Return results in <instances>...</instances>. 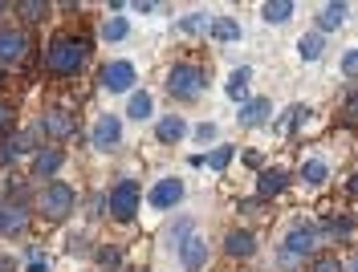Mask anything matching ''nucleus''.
<instances>
[{
    "label": "nucleus",
    "mask_w": 358,
    "mask_h": 272,
    "mask_svg": "<svg viewBox=\"0 0 358 272\" xmlns=\"http://www.w3.org/2000/svg\"><path fill=\"white\" fill-rule=\"evenodd\" d=\"M73 204H78V195H73L69 183H49L37 195V211H41L45 220H66L69 211H73Z\"/></svg>",
    "instance_id": "20e7f679"
},
{
    "label": "nucleus",
    "mask_w": 358,
    "mask_h": 272,
    "mask_svg": "<svg viewBox=\"0 0 358 272\" xmlns=\"http://www.w3.org/2000/svg\"><path fill=\"white\" fill-rule=\"evenodd\" d=\"M155 110V102H151V93L147 90H134L131 102H127V118H138V122H147V114Z\"/></svg>",
    "instance_id": "b1692460"
},
{
    "label": "nucleus",
    "mask_w": 358,
    "mask_h": 272,
    "mask_svg": "<svg viewBox=\"0 0 358 272\" xmlns=\"http://www.w3.org/2000/svg\"><path fill=\"white\" fill-rule=\"evenodd\" d=\"M224 252H228L232 260H248V256L257 252V236H252V232H245V227H236V232H228Z\"/></svg>",
    "instance_id": "4468645a"
},
{
    "label": "nucleus",
    "mask_w": 358,
    "mask_h": 272,
    "mask_svg": "<svg viewBox=\"0 0 358 272\" xmlns=\"http://www.w3.org/2000/svg\"><path fill=\"white\" fill-rule=\"evenodd\" d=\"M29 53V37L21 29H0V61L4 66H21Z\"/></svg>",
    "instance_id": "6e6552de"
},
{
    "label": "nucleus",
    "mask_w": 358,
    "mask_h": 272,
    "mask_svg": "<svg viewBox=\"0 0 358 272\" xmlns=\"http://www.w3.org/2000/svg\"><path fill=\"white\" fill-rule=\"evenodd\" d=\"M196 138H200V142H212V138H216V122H203V126H196Z\"/></svg>",
    "instance_id": "2f4dec72"
},
{
    "label": "nucleus",
    "mask_w": 358,
    "mask_h": 272,
    "mask_svg": "<svg viewBox=\"0 0 358 272\" xmlns=\"http://www.w3.org/2000/svg\"><path fill=\"white\" fill-rule=\"evenodd\" d=\"M183 33H196V37H212V29H216V13H192V17H183L179 21Z\"/></svg>",
    "instance_id": "aec40b11"
},
{
    "label": "nucleus",
    "mask_w": 358,
    "mask_h": 272,
    "mask_svg": "<svg viewBox=\"0 0 358 272\" xmlns=\"http://www.w3.org/2000/svg\"><path fill=\"white\" fill-rule=\"evenodd\" d=\"M183 199V179H159L151 191H147V204L155 211H167V207H179Z\"/></svg>",
    "instance_id": "1a4fd4ad"
},
{
    "label": "nucleus",
    "mask_w": 358,
    "mask_h": 272,
    "mask_svg": "<svg viewBox=\"0 0 358 272\" xmlns=\"http://www.w3.org/2000/svg\"><path fill=\"white\" fill-rule=\"evenodd\" d=\"M127 33H131L127 17H106V21H102V37H106V41H122Z\"/></svg>",
    "instance_id": "393cba45"
},
{
    "label": "nucleus",
    "mask_w": 358,
    "mask_h": 272,
    "mask_svg": "<svg viewBox=\"0 0 358 272\" xmlns=\"http://www.w3.org/2000/svg\"><path fill=\"white\" fill-rule=\"evenodd\" d=\"M8 122H13V110H8V106L0 102V130H8Z\"/></svg>",
    "instance_id": "72a5a7b5"
},
{
    "label": "nucleus",
    "mask_w": 358,
    "mask_h": 272,
    "mask_svg": "<svg viewBox=\"0 0 358 272\" xmlns=\"http://www.w3.org/2000/svg\"><path fill=\"white\" fill-rule=\"evenodd\" d=\"M138 199H143V187L134 179H122V183H114L110 187V195H106V207H110V216L114 220H134V211H138Z\"/></svg>",
    "instance_id": "39448f33"
},
{
    "label": "nucleus",
    "mask_w": 358,
    "mask_h": 272,
    "mask_svg": "<svg viewBox=\"0 0 358 272\" xmlns=\"http://www.w3.org/2000/svg\"><path fill=\"white\" fill-rule=\"evenodd\" d=\"M241 37V29L232 17H216V29H212V41H236Z\"/></svg>",
    "instance_id": "a878e982"
},
{
    "label": "nucleus",
    "mask_w": 358,
    "mask_h": 272,
    "mask_svg": "<svg viewBox=\"0 0 358 272\" xmlns=\"http://www.w3.org/2000/svg\"><path fill=\"white\" fill-rule=\"evenodd\" d=\"M203 86H208V73H203L200 66H171V73H167V93L171 98H179V102H196L203 93Z\"/></svg>",
    "instance_id": "7ed1b4c3"
},
{
    "label": "nucleus",
    "mask_w": 358,
    "mask_h": 272,
    "mask_svg": "<svg viewBox=\"0 0 358 272\" xmlns=\"http://www.w3.org/2000/svg\"><path fill=\"white\" fill-rule=\"evenodd\" d=\"M179 264H183V272H200L203 264H208V240H203V236H192V240L179 248Z\"/></svg>",
    "instance_id": "f8f14e48"
},
{
    "label": "nucleus",
    "mask_w": 358,
    "mask_h": 272,
    "mask_svg": "<svg viewBox=\"0 0 358 272\" xmlns=\"http://www.w3.org/2000/svg\"><path fill=\"white\" fill-rule=\"evenodd\" d=\"M17 13H21L24 21H41V17H49V4L45 0H21Z\"/></svg>",
    "instance_id": "bb28decb"
},
{
    "label": "nucleus",
    "mask_w": 358,
    "mask_h": 272,
    "mask_svg": "<svg viewBox=\"0 0 358 272\" xmlns=\"http://www.w3.org/2000/svg\"><path fill=\"white\" fill-rule=\"evenodd\" d=\"M285 183H289V175H285L281 167H265L261 179H257V199H273V195H281Z\"/></svg>",
    "instance_id": "2eb2a0df"
},
{
    "label": "nucleus",
    "mask_w": 358,
    "mask_h": 272,
    "mask_svg": "<svg viewBox=\"0 0 358 272\" xmlns=\"http://www.w3.org/2000/svg\"><path fill=\"white\" fill-rule=\"evenodd\" d=\"M62 163H66V151L62 146H41L33 155V179H53L62 171Z\"/></svg>",
    "instance_id": "9d476101"
},
{
    "label": "nucleus",
    "mask_w": 358,
    "mask_h": 272,
    "mask_svg": "<svg viewBox=\"0 0 358 272\" xmlns=\"http://www.w3.org/2000/svg\"><path fill=\"white\" fill-rule=\"evenodd\" d=\"M248 82H252V69H248V66L232 69V73H228V86H224V93H228L232 102H241V106H245V98H248Z\"/></svg>",
    "instance_id": "6ab92c4d"
},
{
    "label": "nucleus",
    "mask_w": 358,
    "mask_h": 272,
    "mask_svg": "<svg viewBox=\"0 0 358 272\" xmlns=\"http://www.w3.org/2000/svg\"><path fill=\"white\" fill-rule=\"evenodd\" d=\"M326 53V41H322V33H306L301 41H297V57L301 61H317Z\"/></svg>",
    "instance_id": "5701e85b"
},
{
    "label": "nucleus",
    "mask_w": 358,
    "mask_h": 272,
    "mask_svg": "<svg viewBox=\"0 0 358 272\" xmlns=\"http://www.w3.org/2000/svg\"><path fill=\"white\" fill-rule=\"evenodd\" d=\"M29 272H49V269H45L41 260H33V264H29Z\"/></svg>",
    "instance_id": "c9c22d12"
},
{
    "label": "nucleus",
    "mask_w": 358,
    "mask_h": 272,
    "mask_svg": "<svg viewBox=\"0 0 358 272\" xmlns=\"http://www.w3.org/2000/svg\"><path fill=\"white\" fill-rule=\"evenodd\" d=\"M24 224H29V216H24V207L0 204V236H17V232H24Z\"/></svg>",
    "instance_id": "a211bd4d"
},
{
    "label": "nucleus",
    "mask_w": 358,
    "mask_h": 272,
    "mask_svg": "<svg viewBox=\"0 0 358 272\" xmlns=\"http://www.w3.org/2000/svg\"><path fill=\"white\" fill-rule=\"evenodd\" d=\"M86 57H90L86 37H57L53 45L45 49V69L57 73V77H69V73H78L86 66Z\"/></svg>",
    "instance_id": "f257e3e1"
},
{
    "label": "nucleus",
    "mask_w": 358,
    "mask_h": 272,
    "mask_svg": "<svg viewBox=\"0 0 358 272\" xmlns=\"http://www.w3.org/2000/svg\"><path fill=\"white\" fill-rule=\"evenodd\" d=\"M90 142H94L98 151H114V146L122 142V118H118V114H102V118L94 122V135H90Z\"/></svg>",
    "instance_id": "0eeeda50"
},
{
    "label": "nucleus",
    "mask_w": 358,
    "mask_h": 272,
    "mask_svg": "<svg viewBox=\"0 0 358 272\" xmlns=\"http://www.w3.org/2000/svg\"><path fill=\"white\" fill-rule=\"evenodd\" d=\"M98 260H102V269H118V264H122V256H118L114 248H102V256H98Z\"/></svg>",
    "instance_id": "7c9ffc66"
},
{
    "label": "nucleus",
    "mask_w": 358,
    "mask_h": 272,
    "mask_svg": "<svg viewBox=\"0 0 358 272\" xmlns=\"http://www.w3.org/2000/svg\"><path fill=\"white\" fill-rule=\"evenodd\" d=\"M228 163H232V146H216V151L203 155V167H212V171H224Z\"/></svg>",
    "instance_id": "cd10ccee"
},
{
    "label": "nucleus",
    "mask_w": 358,
    "mask_h": 272,
    "mask_svg": "<svg viewBox=\"0 0 358 272\" xmlns=\"http://www.w3.org/2000/svg\"><path fill=\"white\" fill-rule=\"evenodd\" d=\"M41 130L49 138H69L73 135V118H69L66 110H45L41 114Z\"/></svg>",
    "instance_id": "f3484780"
},
{
    "label": "nucleus",
    "mask_w": 358,
    "mask_h": 272,
    "mask_svg": "<svg viewBox=\"0 0 358 272\" xmlns=\"http://www.w3.org/2000/svg\"><path fill=\"white\" fill-rule=\"evenodd\" d=\"M268 114H273V102H268V98H248L245 106H241V114H236V122L252 130V126H265Z\"/></svg>",
    "instance_id": "ddd939ff"
},
{
    "label": "nucleus",
    "mask_w": 358,
    "mask_h": 272,
    "mask_svg": "<svg viewBox=\"0 0 358 272\" xmlns=\"http://www.w3.org/2000/svg\"><path fill=\"white\" fill-rule=\"evenodd\" d=\"M342 272H358V252H355V256H346V264H342Z\"/></svg>",
    "instance_id": "f704fd0d"
},
{
    "label": "nucleus",
    "mask_w": 358,
    "mask_h": 272,
    "mask_svg": "<svg viewBox=\"0 0 358 272\" xmlns=\"http://www.w3.org/2000/svg\"><path fill=\"white\" fill-rule=\"evenodd\" d=\"M342 73H346V77H358V49L342 53Z\"/></svg>",
    "instance_id": "c756f323"
},
{
    "label": "nucleus",
    "mask_w": 358,
    "mask_h": 272,
    "mask_svg": "<svg viewBox=\"0 0 358 272\" xmlns=\"http://www.w3.org/2000/svg\"><path fill=\"white\" fill-rule=\"evenodd\" d=\"M261 17H265L268 24H285L293 17V0H265V4H261Z\"/></svg>",
    "instance_id": "4be33fe9"
},
{
    "label": "nucleus",
    "mask_w": 358,
    "mask_h": 272,
    "mask_svg": "<svg viewBox=\"0 0 358 272\" xmlns=\"http://www.w3.org/2000/svg\"><path fill=\"white\" fill-rule=\"evenodd\" d=\"M155 135H159V142H167V146L183 142V138H187V122H183V114H167V118H159Z\"/></svg>",
    "instance_id": "dca6fc26"
},
{
    "label": "nucleus",
    "mask_w": 358,
    "mask_h": 272,
    "mask_svg": "<svg viewBox=\"0 0 358 272\" xmlns=\"http://www.w3.org/2000/svg\"><path fill=\"white\" fill-rule=\"evenodd\" d=\"M0 8H4V4H0Z\"/></svg>",
    "instance_id": "4c0bfd02"
},
{
    "label": "nucleus",
    "mask_w": 358,
    "mask_h": 272,
    "mask_svg": "<svg viewBox=\"0 0 358 272\" xmlns=\"http://www.w3.org/2000/svg\"><path fill=\"white\" fill-rule=\"evenodd\" d=\"M350 191H355V195H358V175H355V179H350Z\"/></svg>",
    "instance_id": "e433bc0d"
},
{
    "label": "nucleus",
    "mask_w": 358,
    "mask_h": 272,
    "mask_svg": "<svg viewBox=\"0 0 358 272\" xmlns=\"http://www.w3.org/2000/svg\"><path fill=\"white\" fill-rule=\"evenodd\" d=\"M350 17V4L346 0H330V4H322L317 8V29L313 33H330V29H342Z\"/></svg>",
    "instance_id": "9b49d317"
},
{
    "label": "nucleus",
    "mask_w": 358,
    "mask_h": 272,
    "mask_svg": "<svg viewBox=\"0 0 358 272\" xmlns=\"http://www.w3.org/2000/svg\"><path fill=\"white\" fill-rule=\"evenodd\" d=\"M310 272H342V260L322 252V256H313V260H310Z\"/></svg>",
    "instance_id": "c85d7f7f"
},
{
    "label": "nucleus",
    "mask_w": 358,
    "mask_h": 272,
    "mask_svg": "<svg viewBox=\"0 0 358 272\" xmlns=\"http://www.w3.org/2000/svg\"><path fill=\"white\" fill-rule=\"evenodd\" d=\"M134 82H138V73H134L131 61H110L102 69V86L110 93H134Z\"/></svg>",
    "instance_id": "423d86ee"
},
{
    "label": "nucleus",
    "mask_w": 358,
    "mask_h": 272,
    "mask_svg": "<svg viewBox=\"0 0 358 272\" xmlns=\"http://www.w3.org/2000/svg\"><path fill=\"white\" fill-rule=\"evenodd\" d=\"M297 179L306 183V187H317V183L330 179V167H326L322 159H306L301 163V171H297Z\"/></svg>",
    "instance_id": "412c9836"
},
{
    "label": "nucleus",
    "mask_w": 358,
    "mask_h": 272,
    "mask_svg": "<svg viewBox=\"0 0 358 272\" xmlns=\"http://www.w3.org/2000/svg\"><path fill=\"white\" fill-rule=\"evenodd\" d=\"M317 227L313 224H297L285 232V240H281V252H277V264H285V269H293L297 260H310L313 248H317Z\"/></svg>",
    "instance_id": "f03ea898"
},
{
    "label": "nucleus",
    "mask_w": 358,
    "mask_h": 272,
    "mask_svg": "<svg viewBox=\"0 0 358 272\" xmlns=\"http://www.w3.org/2000/svg\"><path fill=\"white\" fill-rule=\"evenodd\" d=\"M350 227H355V220H334V224H330V232H334V236H342V232H350Z\"/></svg>",
    "instance_id": "473e14b6"
}]
</instances>
